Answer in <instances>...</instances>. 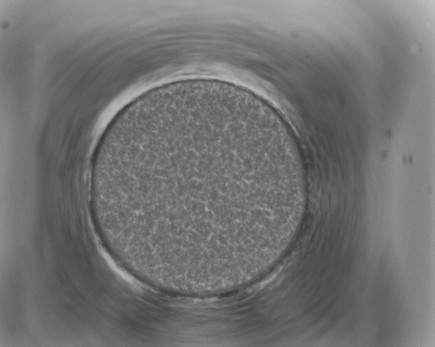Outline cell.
Returning <instances> with one entry per match:
<instances>
[{
  "label": "cell",
  "mask_w": 435,
  "mask_h": 347,
  "mask_svg": "<svg viewBox=\"0 0 435 347\" xmlns=\"http://www.w3.org/2000/svg\"><path fill=\"white\" fill-rule=\"evenodd\" d=\"M99 174L126 248L171 282L233 273L270 251L298 171L262 121L189 105L133 123L109 142Z\"/></svg>",
  "instance_id": "1"
}]
</instances>
